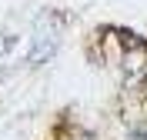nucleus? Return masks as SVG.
<instances>
[{
	"label": "nucleus",
	"mask_w": 147,
	"mask_h": 140,
	"mask_svg": "<svg viewBox=\"0 0 147 140\" xmlns=\"http://www.w3.org/2000/svg\"><path fill=\"white\" fill-rule=\"evenodd\" d=\"M57 47H60V23H57L50 13H44V17L34 23V37H30V54H27V64H30V67L47 64V60L57 54Z\"/></svg>",
	"instance_id": "f257e3e1"
},
{
	"label": "nucleus",
	"mask_w": 147,
	"mask_h": 140,
	"mask_svg": "<svg viewBox=\"0 0 147 140\" xmlns=\"http://www.w3.org/2000/svg\"><path fill=\"white\" fill-rule=\"evenodd\" d=\"M13 44H17V37H13V33H0V64H3V57L13 50Z\"/></svg>",
	"instance_id": "f03ea898"
}]
</instances>
